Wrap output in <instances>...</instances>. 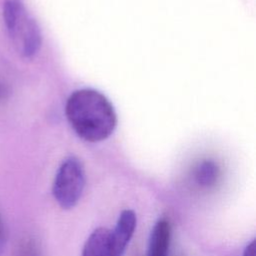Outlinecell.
Returning a JSON list of instances; mask_svg holds the SVG:
<instances>
[{"instance_id": "1", "label": "cell", "mask_w": 256, "mask_h": 256, "mask_svg": "<svg viewBox=\"0 0 256 256\" xmlns=\"http://www.w3.org/2000/svg\"><path fill=\"white\" fill-rule=\"evenodd\" d=\"M65 113L76 134L88 142L105 140L113 133L117 123L112 104L94 89L74 91L66 102Z\"/></svg>"}, {"instance_id": "2", "label": "cell", "mask_w": 256, "mask_h": 256, "mask_svg": "<svg viewBox=\"0 0 256 256\" xmlns=\"http://www.w3.org/2000/svg\"><path fill=\"white\" fill-rule=\"evenodd\" d=\"M2 14L6 30L17 52L25 58L37 54L42 44L41 31L24 3L21 0H6Z\"/></svg>"}, {"instance_id": "3", "label": "cell", "mask_w": 256, "mask_h": 256, "mask_svg": "<svg viewBox=\"0 0 256 256\" xmlns=\"http://www.w3.org/2000/svg\"><path fill=\"white\" fill-rule=\"evenodd\" d=\"M85 186V172L81 161L70 156L66 158L55 175L52 193L63 209L73 208L79 201Z\"/></svg>"}, {"instance_id": "4", "label": "cell", "mask_w": 256, "mask_h": 256, "mask_svg": "<svg viewBox=\"0 0 256 256\" xmlns=\"http://www.w3.org/2000/svg\"><path fill=\"white\" fill-rule=\"evenodd\" d=\"M136 215L130 209L123 210L117 220L115 228L110 231L108 253L109 256H122L136 228Z\"/></svg>"}, {"instance_id": "5", "label": "cell", "mask_w": 256, "mask_h": 256, "mask_svg": "<svg viewBox=\"0 0 256 256\" xmlns=\"http://www.w3.org/2000/svg\"><path fill=\"white\" fill-rule=\"evenodd\" d=\"M170 234L169 222L165 219L158 220L150 233L146 256H167Z\"/></svg>"}, {"instance_id": "6", "label": "cell", "mask_w": 256, "mask_h": 256, "mask_svg": "<svg viewBox=\"0 0 256 256\" xmlns=\"http://www.w3.org/2000/svg\"><path fill=\"white\" fill-rule=\"evenodd\" d=\"M109 234L110 231L105 227L95 229L85 242L82 256H109Z\"/></svg>"}, {"instance_id": "7", "label": "cell", "mask_w": 256, "mask_h": 256, "mask_svg": "<svg viewBox=\"0 0 256 256\" xmlns=\"http://www.w3.org/2000/svg\"><path fill=\"white\" fill-rule=\"evenodd\" d=\"M219 174V167L214 161L204 160L196 167L194 178L199 186L211 187L217 182Z\"/></svg>"}, {"instance_id": "8", "label": "cell", "mask_w": 256, "mask_h": 256, "mask_svg": "<svg viewBox=\"0 0 256 256\" xmlns=\"http://www.w3.org/2000/svg\"><path fill=\"white\" fill-rule=\"evenodd\" d=\"M255 240H252L244 249L243 256H256V244Z\"/></svg>"}, {"instance_id": "9", "label": "cell", "mask_w": 256, "mask_h": 256, "mask_svg": "<svg viewBox=\"0 0 256 256\" xmlns=\"http://www.w3.org/2000/svg\"><path fill=\"white\" fill-rule=\"evenodd\" d=\"M0 237H1V224H0Z\"/></svg>"}, {"instance_id": "10", "label": "cell", "mask_w": 256, "mask_h": 256, "mask_svg": "<svg viewBox=\"0 0 256 256\" xmlns=\"http://www.w3.org/2000/svg\"><path fill=\"white\" fill-rule=\"evenodd\" d=\"M0 249H1V241H0Z\"/></svg>"}]
</instances>
